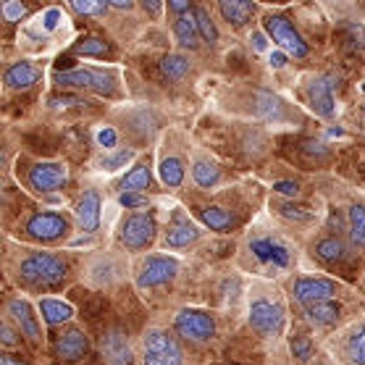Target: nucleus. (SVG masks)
Returning a JSON list of instances; mask_svg holds the SVG:
<instances>
[{
  "instance_id": "obj_28",
  "label": "nucleus",
  "mask_w": 365,
  "mask_h": 365,
  "mask_svg": "<svg viewBox=\"0 0 365 365\" xmlns=\"http://www.w3.org/2000/svg\"><path fill=\"white\" fill-rule=\"evenodd\" d=\"M316 255L321 260H329V263H336V260H344L347 255V247H344V242L339 237H326L316 245Z\"/></svg>"
},
{
  "instance_id": "obj_50",
  "label": "nucleus",
  "mask_w": 365,
  "mask_h": 365,
  "mask_svg": "<svg viewBox=\"0 0 365 365\" xmlns=\"http://www.w3.org/2000/svg\"><path fill=\"white\" fill-rule=\"evenodd\" d=\"M145 9H150L153 14H158V11H160V3H145Z\"/></svg>"
},
{
  "instance_id": "obj_20",
  "label": "nucleus",
  "mask_w": 365,
  "mask_h": 365,
  "mask_svg": "<svg viewBox=\"0 0 365 365\" xmlns=\"http://www.w3.org/2000/svg\"><path fill=\"white\" fill-rule=\"evenodd\" d=\"M302 307H305V318L313 326H331L339 318V305L334 299L313 302V305H302Z\"/></svg>"
},
{
  "instance_id": "obj_2",
  "label": "nucleus",
  "mask_w": 365,
  "mask_h": 365,
  "mask_svg": "<svg viewBox=\"0 0 365 365\" xmlns=\"http://www.w3.org/2000/svg\"><path fill=\"white\" fill-rule=\"evenodd\" d=\"M142 365H184V352L174 336H168L160 329H150L145 334Z\"/></svg>"
},
{
  "instance_id": "obj_36",
  "label": "nucleus",
  "mask_w": 365,
  "mask_h": 365,
  "mask_svg": "<svg viewBox=\"0 0 365 365\" xmlns=\"http://www.w3.org/2000/svg\"><path fill=\"white\" fill-rule=\"evenodd\" d=\"M352 360L360 365H365V326L360 329L355 339H352Z\"/></svg>"
},
{
  "instance_id": "obj_4",
  "label": "nucleus",
  "mask_w": 365,
  "mask_h": 365,
  "mask_svg": "<svg viewBox=\"0 0 365 365\" xmlns=\"http://www.w3.org/2000/svg\"><path fill=\"white\" fill-rule=\"evenodd\" d=\"M56 82L66 87H79V90H92L98 95H113L116 90V76L110 71H98V68H74V71H58Z\"/></svg>"
},
{
  "instance_id": "obj_39",
  "label": "nucleus",
  "mask_w": 365,
  "mask_h": 365,
  "mask_svg": "<svg viewBox=\"0 0 365 365\" xmlns=\"http://www.w3.org/2000/svg\"><path fill=\"white\" fill-rule=\"evenodd\" d=\"M292 352H294L299 360H307V357H310V341H307L305 336H294V339H292Z\"/></svg>"
},
{
  "instance_id": "obj_38",
  "label": "nucleus",
  "mask_w": 365,
  "mask_h": 365,
  "mask_svg": "<svg viewBox=\"0 0 365 365\" xmlns=\"http://www.w3.org/2000/svg\"><path fill=\"white\" fill-rule=\"evenodd\" d=\"M3 16H6V21H19L21 16H26V9L21 3H6L3 6Z\"/></svg>"
},
{
  "instance_id": "obj_44",
  "label": "nucleus",
  "mask_w": 365,
  "mask_h": 365,
  "mask_svg": "<svg viewBox=\"0 0 365 365\" xmlns=\"http://www.w3.org/2000/svg\"><path fill=\"white\" fill-rule=\"evenodd\" d=\"M0 331H3V344H6V347H14V344H19L16 334L11 331V326H9V324L0 326Z\"/></svg>"
},
{
  "instance_id": "obj_12",
  "label": "nucleus",
  "mask_w": 365,
  "mask_h": 365,
  "mask_svg": "<svg viewBox=\"0 0 365 365\" xmlns=\"http://www.w3.org/2000/svg\"><path fill=\"white\" fill-rule=\"evenodd\" d=\"M334 84H329L326 76L321 79H313L310 87H307V98H310V108L316 110L318 116L324 118H334L336 113V103H334V92H331Z\"/></svg>"
},
{
  "instance_id": "obj_31",
  "label": "nucleus",
  "mask_w": 365,
  "mask_h": 365,
  "mask_svg": "<svg viewBox=\"0 0 365 365\" xmlns=\"http://www.w3.org/2000/svg\"><path fill=\"white\" fill-rule=\"evenodd\" d=\"M160 182L168 184V187H179L184 182V166L179 158H166L160 160Z\"/></svg>"
},
{
  "instance_id": "obj_7",
  "label": "nucleus",
  "mask_w": 365,
  "mask_h": 365,
  "mask_svg": "<svg viewBox=\"0 0 365 365\" xmlns=\"http://www.w3.org/2000/svg\"><path fill=\"white\" fill-rule=\"evenodd\" d=\"M250 326L263 336H276L284 329V310L268 299H255L250 305Z\"/></svg>"
},
{
  "instance_id": "obj_35",
  "label": "nucleus",
  "mask_w": 365,
  "mask_h": 365,
  "mask_svg": "<svg viewBox=\"0 0 365 365\" xmlns=\"http://www.w3.org/2000/svg\"><path fill=\"white\" fill-rule=\"evenodd\" d=\"M108 3H92V0H74L76 14H106Z\"/></svg>"
},
{
  "instance_id": "obj_45",
  "label": "nucleus",
  "mask_w": 365,
  "mask_h": 365,
  "mask_svg": "<svg viewBox=\"0 0 365 365\" xmlns=\"http://www.w3.org/2000/svg\"><path fill=\"white\" fill-rule=\"evenodd\" d=\"M271 66H274V68H284V66H287V56H284L282 50L271 53Z\"/></svg>"
},
{
  "instance_id": "obj_42",
  "label": "nucleus",
  "mask_w": 365,
  "mask_h": 365,
  "mask_svg": "<svg viewBox=\"0 0 365 365\" xmlns=\"http://www.w3.org/2000/svg\"><path fill=\"white\" fill-rule=\"evenodd\" d=\"M61 16H63V14H61L58 9H50V11H45V16H42V21H45V29H48V32H53V29H56V26H58Z\"/></svg>"
},
{
  "instance_id": "obj_40",
  "label": "nucleus",
  "mask_w": 365,
  "mask_h": 365,
  "mask_svg": "<svg viewBox=\"0 0 365 365\" xmlns=\"http://www.w3.org/2000/svg\"><path fill=\"white\" fill-rule=\"evenodd\" d=\"M274 190L279 192V195H287V197H297V195H299V184L297 182H276Z\"/></svg>"
},
{
  "instance_id": "obj_41",
  "label": "nucleus",
  "mask_w": 365,
  "mask_h": 365,
  "mask_svg": "<svg viewBox=\"0 0 365 365\" xmlns=\"http://www.w3.org/2000/svg\"><path fill=\"white\" fill-rule=\"evenodd\" d=\"M116 132H113V129H110V126H103V129H100L98 132V142L100 145H103V148H113V145H116Z\"/></svg>"
},
{
  "instance_id": "obj_11",
  "label": "nucleus",
  "mask_w": 365,
  "mask_h": 365,
  "mask_svg": "<svg viewBox=\"0 0 365 365\" xmlns=\"http://www.w3.org/2000/svg\"><path fill=\"white\" fill-rule=\"evenodd\" d=\"M334 294H336V284L329 279H297L294 282V299L302 305L326 302V299H334Z\"/></svg>"
},
{
  "instance_id": "obj_22",
  "label": "nucleus",
  "mask_w": 365,
  "mask_h": 365,
  "mask_svg": "<svg viewBox=\"0 0 365 365\" xmlns=\"http://www.w3.org/2000/svg\"><path fill=\"white\" fill-rule=\"evenodd\" d=\"M218 9H221V14H224L226 21L234 24V26L247 24L250 16L255 14V6L247 3V0H221V3H218Z\"/></svg>"
},
{
  "instance_id": "obj_19",
  "label": "nucleus",
  "mask_w": 365,
  "mask_h": 365,
  "mask_svg": "<svg viewBox=\"0 0 365 365\" xmlns=\"http://www.w3.org/2000/svg\"><path fill=\"white\" fill-rule=\"evenodd\" d=\"M40 313H42V318H45V324L58 326L74 318V307L68 305V302H63V299L45 297V299H40Z\"/></svg>"
},
{
  "instance_id": "obj_9",
  "label": "nucleus",
  "mask_w": 365,
  "mask_h": 365,
  "mask_svg": "<svg viewBox=\"0 0 365 365\" xmlns=\"http://www.w3.org/2000/svg\"><path fill=\"white\" fill-rule=\"evenodd\" d=\"M121 240L129 250H142L148 247L150 242L155 240V218L150 213H134L124 221L121 226Z\"/></svg>"
},
{
  "instance_id": "obj_49",
  "label": "nucleus",
  "mask_w": 365,
  "mask_h": 365,
  "mask_svg": "<svg viewBox=\"0 0 365 365\" xmlns=\"http://www.w3.org/2000/svg\"><path fill=\"white\" fill-rule=\"evenodd\" d=\"M110 6H113V9H121V11H129V9H132V3H129V0H113Z\"/></svg>"
},
{
  "instance_id": "obj_46",
  "label": "nucleus",
  "mask_w": 365,
  "mask_h": 365,
  "mask_svg": "<svg viewBox=\"0 0 365 365\" xmlns=\"http://www.w3.org/2000/svg\"><path fill=\"white\" fill-rule=\"evenodd\" d=\"M168 9L171 11H176V14H192V9H190V3H179V0H174V3H168Z\"/></svg>"
},
{
  "instance_id": "obj_18",
  "label": "nucleus",
  "mask_w": 365,
  "mask_h": 365,
  "mask_svg": "<svg viewBox=\"0 0 365 365\" xmlns=\"http://www.w3.org/2000/svg\"><path fill=\"white\" fill-rule=\"evenodd\" d=\"M6 84H9L11 90H26V87H32L37 79H40V71L29 63V61H19V63H11L6 68Z\"/></svg>"
},
{
  "instance_id": "obj_34",
  "label": "nucleus",
  "mask_w": 365,
  "mask_h": 365,
  "mask_svg": "<svg viewBox=\"0 0 365 365\" xmlns=\"http://www.w3.org/2000/svg\"><path fill=\"white\" fill-rule=\"evenodd\" d=\"M74 53L76 56H106V53H108V45L103 40H98V37H87V40L76 42Z\"/></svg>"
},
{
  "instance_id": "obj_21",
  "label": "nucleus",
  "mask_w": 365,
  "mask_h": 365,
  "mask_svg": "<svg viewBox=\"0 0 365 365\" xmlns=\"http://www.w3.org/2000/svg\"><path fill=\"white\" fill-rule=\"evenodd\" d=\"M174 34H176V40H179L182 48H190V50L197 48L200 29H197V21H195V9H192V14H184V16L176 19Z\"/></svg>"
},
{
  "instance_id": "obj_30",
  "label": "nucleus",
  "mask_w": 365,
  "mask_h": 365,
  "mask_svg": "<svg viewBox=\"0 0 365 365\" xmlns=\"http://www.w3.org/2000/svg\"><path fill=\"white\" fill-rule=\"evenodd\" d=\"M192 176H195V182H197L200 187H213V184H218V179H221V171H218V166L210 163V160H197V163L192 166Z\"/></svg>"
},
{
  "instance_id": "obj_1",
  "label": "nucleus",
  "mask_w": 365,
  "mask_h": 365,
  "mask_svg": "<svg viewBox=\"0 0 365 365\" xmlns=\"http://www.w3.org/2000/svg\"><path fill=\"white\" fill-rule=\"evenodd\" d=\"M21 282L32 284V287H58L66 279V263L63 257L50 255V252H34L19 266Z\"/></svg>"
},
{
  "instance_id": "obj_10",
  "label": "nucleus",
  "mask_w": 365,
  "mask_h": 365,
  "mask_svg": "<svg viewBox=\"0 0 365 365\" xmlns=\"http://www.w3.org/2000/svg\"><path fill=\"white\" fill-rule=\"evenodd\" d=\"M29 184L37 192H56L66 184V166L63 163H53V160H42L34 163L29 171Z\"/></svg>"
},
{
  "instance_id": "obj_13",
  "label": "nucleus",
  "mask_w": 365,
  "mask_h": 365,
  "mask_svg": "<svg viewBox=\"0 0 365 365\" xmlns=\"http://www.w3.org/2000/svg\"><path fill=\"white\" fill-rule=\"evenodd\" d=\"M250 252L263 260V263H271V266L287 268L289 266V250L284 247L282 242L271 240V237H260V240L250 242Z\"/></svg>"
},
{
  "instance_id": "obj_17",
  "label": "nucleus",
  "mask_w": 365,
  "mask_h": 365,
  "mask_svg": "<svg viewBox=\"0 0 365 365\" xmlns=\"http://www.w3.org/2000/svg\"><path fill=\"white\" fill-rule=\"evenodd\" d=\"M9 313L14 316V321L19 324V329H21L29 339H32V341L40 339V324H37V316H34L32 305H29L26 299H11Z\"/></svg>"
},
{
  "instance_id": "obj_24",
  "label": "nucleus",
  "mask_w": 365,
  "mask_h": 365,
  "mask_svg": "<svg viewBox=\"0 0 365 365\" xmlns=\"http://www.w3.org/2000/svg\"><path fill=\"white\" fill-rule=\"evenodd\" d=\"M187 71H190V61L184 58V56H179V53H168V56H163V61H160V74L166 76L168 82L184 79Z\"/></svg>"
},
{
  "instance_id": "obj_14",
  "label": "nucleus",
  "mask_w": 365,
  "mask_h": 365,
  "mask_svg": "<svg viewBox=\"0 0 365 365\" xmlns=\"http://www.w3.org/2000/svg\"><path fill=\"white\" fill-rule=\"evenodd\" d=\"M100 195L98 192H84L82 197H79V202H76V224H79V229L87 234L98 232L100 226Z\"/></svg>"
},
{
  "instance_id": "obj_27",
  "label": "nucleus",
  "mask_w": 365,
  "mask_h": 365,
  "mask_svg": "<svg viewBox=\"0 0 365 365\" xmlns=\"http://www.w3.org/2000/svg\"><path fill=\"white\" fill-rule=\"evenodd\" d=\"M150 187V168L148 166H134L129 174L121 179V184H118V190H121V195H126V192H142Z\"/></svg>"
},
{
  "instance_id": "obj_26",
  "label": "nucleus",
  "mask_w": 365,
  "mask_h": 365,
  "mask_svg": "<svg viewBox=\"0 0 365 365\" xmlns=\"http://www.w3.org/2000/svg\"><path fill=\"white\" fill-rule=\"evenodd\" d=\"M255 113L268 118V121H279L284 116V103L276 95H271V92H257Z\"/></svg>"
},
{
  "instance_id": "obj_43",
  "label": "nucleus",
  "mask_w": 365,
  "mask_h": 365,
  "mask_svg": "<svg viewBox=\"0 0 365 365\" xmlns=\"http://www.w3.org/2000/svg\"><path fill=\"white\" fill-rule=\"evenodd\" d=\"M287 218H294V221H310V213H302V207H292V205H282L279 207Z\"/></svg>"
},
{
  "instance_id": "obj_3",
  "label": "nucleus",
  "mask_w": 365,
  "mask_h": 365,
  "mask_svg": "<svg viewBox=\"0 0 365 365\" xmlns=\"http://www.w3.org/2000/svg\"><path fill=\"white\" fill-rule=\"evenodd\" d=\"M174 329L179 336L190 341H210L216 336V321L205 310H195V307H184L174 318Z\"/></svg>"
},
{
  "instance_id": "obj_29",
  "label": "nucleus",
  "mask_w": 365,
  "mask_h": 365,
  "mask_svg": "<svg viewBox=\"0 0 365 365\" xmlns=\"http://www.w3.org/2000/svg\"><path fill=\"white\" fill-rule=\"evenodd\" d=\"M349 237L357 247H365V205L349 207Z\"/></svg>"
},
{
  "instance_id": "obj_5",
  "label": "nucleus",
  "mask_w": 365,
  "mask_h": 365,
  "mask_svg": "<svg viewBox=\"0 0 365 365\" xmlns=\"http://www.w3.org/2000/svg\"><path fill=\"white\" fill-rule=\"evenodd\" d=\"M266 32L274 37V42H279V48H284L287 53H292L294 58H305L307 56L305 40L299 37L297 29L292 26V21L287 16H279V14L266 16Z\"/></svg>"
},
{
  "instance_id": "obj_23",
  "label": "nucleus",
  "mask_w": 365,
  "mask_h": 365,
  "mask_svg": "<svg viewBox=\"0 0 365 365\" xmlns=\"http://www.w3.org/2000/svg\"><path fill=\"white\" fill-rule=\"evenodd\" d=\"M200 237L197 226L190 221H179L174 229H168L166 234V247H187L190 242H195Z\"/></svg>"
},
{
  "instance_id": "obj_16",
  "label": "nucleus",
  "mask_w": 365,
  "mask_h": 365,
  "mask_svg": "<svg viewBox=\"0 0 365 365\" xmlns=\"http://www.w3.org/2000/svg\"><path fill=\"white\" fill-rule=\"evenodd\" d=\"M87 349H90V341H87V336H84L82 331H76V329L61 334L58 341H56V352H58V357L61 360H66V363L82 360Z\"/></svg>"
},
{
  "instance_id": "obj_33",
  "label": "nucleus",
  "mask_w": 365,
  "mask_h": 365,
  "mask_svg": "<svg viewBox=\"0 0 365 365\" xmlns=\"http://www.w3.org/2000/svg\"><path fill=\"white\" fill-rule=\"evenodd\" d=\"M134 158V150H116L106 158L100 160V168L103 171H118V168H126V163Z\"/></svg>"
},
{
  "instance_id": "obj_25",
  "label": "nucleus",
  "mask_w": 365,
  "mask_h": 365,
  "mask_svg": "<svg viewBox=\"0 0 365 365\" xmlns=\"http://www.w3.org/2000/svg\"><path fill=\"white\" fill-rule=\"evenodd\" d=\"M200 218H202V224L210 226L213 232H229L234 226V216L229 213V210H224V207H202V213H200Z\"/></svg>"
},
{
  "instance_id": "obj_8",
  "label": "nucleus",
  "mask_w": 365,
  "mask_h": 365,
  "mask_svg": "<svg viewBox=\"0 0 365 365\" xmlns=\"http://www.w3.org/2000/svg\"><path fill=\"white\" fill-rule=\"evenodd\" d=\"M176 274H179V260L166 255H153L142 263L137 284H140L142 289H150V287H160V284L171 282Z\"/></svg>"
},
{
  "instance_id": "obj_32",
  "label": "nucleus",
  "mask_w": 365,
  "mask_h": 365,
  "mask_svg": "<svg viewBox=\"0 0 365 365\" xmlns=\"http://www.w3.org/2000/svg\"><path fill=\"white\" fill-rule=\"evenodd\" d=\"M195 21H197L200 37H202L205 42H210V45H216V42H218V29H216V24H213V19H210V14H207L202 6H197V9H195Z\"/></svg>"
},
{
  "instance_id": "obj_15",
  "label": "nucleus",
  "mask_w": 365,
  "mask_h": 365,
  "mask_svg": "<svg viewBox=\"0 0 365 365\" xmlns=\"http://www.w3.org/2000/svg\"><path fill=\"white\" fill-rule=\"evenodd\" d=\"M103 355L108 360V365H132V344L126 339V334L110 331L108 336H103Z\"/></svg>"
},
{
  "instance_id": "obj_47",
  "label": "nucleus",
  "mask_w": 365,
  "mask_h": 365,
  "mask_svg": "<svg viewBox=\"0 0 365 365\" xmlns=\"http://www.w3.org/2000/svg\"><path fill=\"white\" fill-rule=\"evenodd\" d=\"M252 45H255L257 53H263V50H266V34H263V32L252 34Z\"/></svg>"
},
{
  "instance_id": "obj_6",
  "label": "nucleus",
  "mask_w": 365,
  "mask_h": 365,
  "mask_svg": "<svg viewBox=\"0 0 365 365\" xmlns=\"http://www.w3.org/2000/svg\"><path fill=\"white\" fill-rule=\"evenodd\" d=\"M24 229L32 240L53 242V240H61L68 232V218L61 216V213H53V210H42V213L29 216Z\"/></svg>"
},
{
  "instance_id": "obj_37",
  "label": "nucleus",
  "mask_w": 365,
  "mask_h": 365,
  "mask_svg": "<svg viewBox=\"0 0 365 365\" xmlns=\"http://www.w3.org/2000/svg\"><path fill=\"white\" fill-rule=\"evenodd\" d=\"M118 202L124 207H142L148 202V197L142 192H126V195H118Z\"/></svg>"
},
{
  "instance_id": "obj_48",
  "label": "nucleus",
  "mask_w": 365,
  "mask_h": 365,
  "mask_svg": "<svg viewBox=\"0 0 365 365\" xmlns=\"http://www.w3.org/2000/svg\"><path fill=\"white\" fill-rule=\"evenodd\" d=\"M0 365H26L21 360H16L14 355H0Z\"/></svg>"
}]
</instances>
